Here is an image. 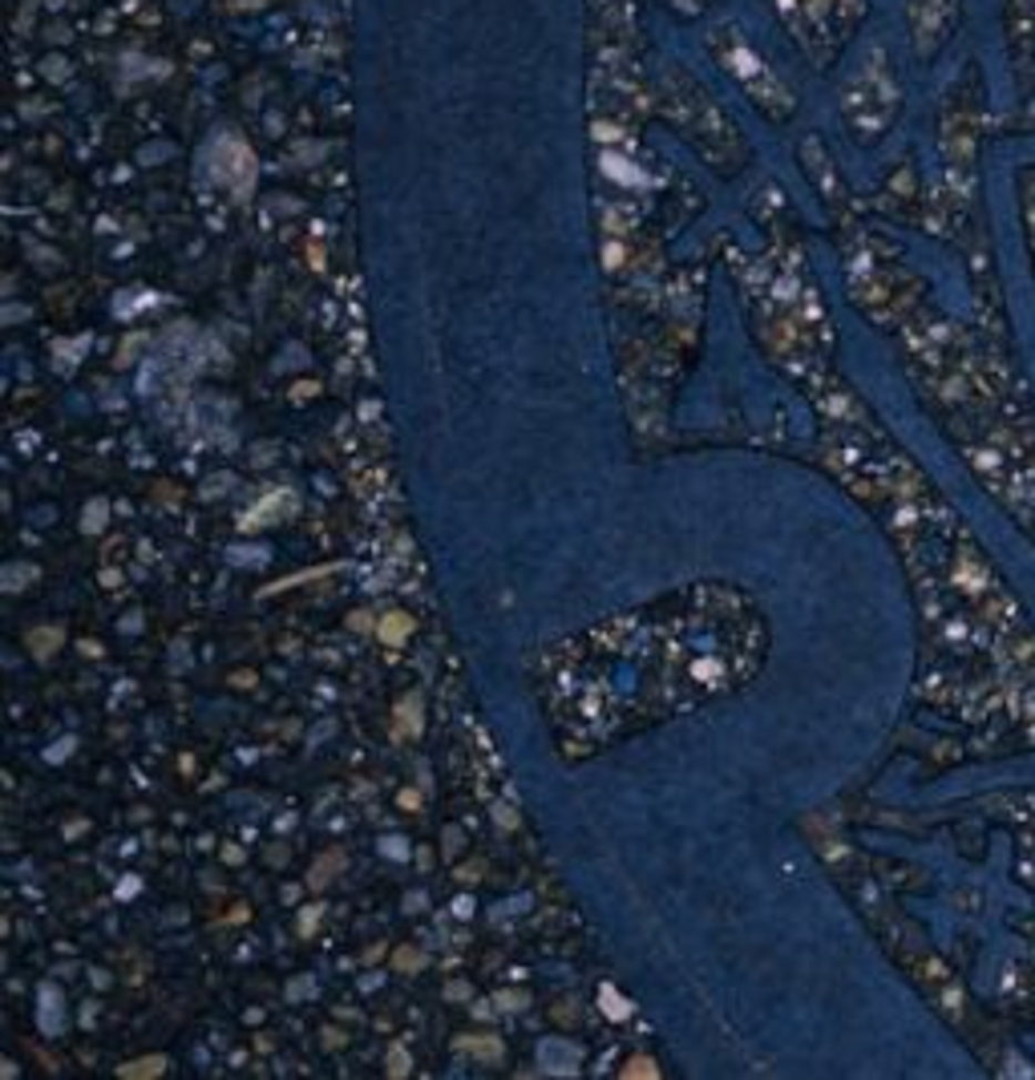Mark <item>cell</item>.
Returning <instances> with one entry per match:
<instances>
[{
  "label": "cell",
  "instance_id": "6da1fadb",
  "mask_svg": "<svg viewBox=\"0 0 1035 1080\" xmlns=\"http://www.w3.org/2000/svg\"><path fill=\"white\" fill-rule=\"evenodd\" d=\"M578 648L546 676V709L559 713L598 689H615L578 741L603 745L635 724L676 716L748 684L760 668V620L748 599L700 587L667 608L635 611L578 635ZM575 741V745H578Z\"/></svg>",
  "mask_w": 1035,
  "mask_h": 1080
}]
</instances>
